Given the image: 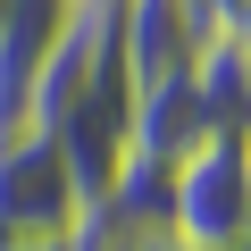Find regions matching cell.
<instances>
[{
  "instance_id": "cell-5",
  "label": "cell",
  "mask_w": 251,
  "mask_h": 251,
  "mask_svg": "<svg viewBox=\"0 0 251 251\" xmlns=\"http://www.w3.org/2000/svg\"><path fill=\"white\" fill-rule=\"evenodd\" d=\"M209 25H218V42H234V50L251 59V0H218V9H209Z\"/></svg>"
},
{
  "instance_id": "cell-1",
  "label": "cell",
  "mask_w": 251,
  "mask_h": 251,
  "mask_svg": "<svg viewBox=\"0 0 251 251\" xmlns=\"http://www.w3.org/2000/svg\"><path fill=\"white\" fill-rule=\"evenodd\" d=\"M168 234L184 251L251 243V151H243V126H218L201 151L176 159V176H168Z\"/></svg>"
},
{
  "instance_id": "cell-3",
  "label": "cell",
  "mask_w": 251,
  "mask_h": 251,
  "mask_svg": "<svg viewBox=\"0 0 251 251\" xmlns=\"http://www.w3.org/2000/svg\"><path fill=\"white\" fill-rule=\"evenodd\" d=\"M209 34L218 25H209L201 0H117V59L134 75V92H159V84L193 75Z\"/></svg>"
},
{
  "instance_id": "cell-4",
  "label": "cell",
  "mask_w": 251,
  "mask_h": 251,
  "mask_svg": "<svg viewBox=\"0 0 251 251\" xmlns=\"http://www.w3.org/2000/svg\"><path fill=\"white\" fill-rule=\"evenodd\" d=\"M75 251H184V243H176V234H159V226H126V218L92 209V218L75 226Z\"/></svg>"
},
{
  "instance_id": "cell-7",
  "label": "cell",
  "mask_w": 251,
  "mask_h": 251,
  "mask_svg": "<svg viewBox=\"0 0 251 251\" xmlns=\"http://www.w3.org/2000/svg\"><path fill=\"white\" fill-rule=\"evenodd\" d=\"M201 9H218V0H201Z\"/></svg>"
},
{
  "instance_id": "cell-2",
  "label": "cell",
  "mask_w": 251,
  "mask_h": 251,
  "mask_svg": "<svg viewBox=\"0 0 251 251\" xmlns=\"http://www.w3.org/2000/svg\"><path fill=\"white\" fill-rule=\"evenodd\" d=\"M84 218H92V193L59 151V134L34 126L0 143V243H75Z\"/></svg>"
},
{
  "instance_id": "cell-6",
  "label": "cell",
  "mask_w": 251,
  "mask_h": 251,
  "mask_svg": "<svg viewBox=\"0 0 251 251\" xmlns=\"http://www.w3.org/2000/svg\"><path fill=\"white\" fill-rule=\"evenodd\" d=\"M0 251H75V243H0Z\"/></svg>"
}]
</instances>
